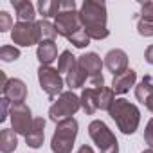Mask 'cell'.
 Returning a JSON list of instances; mask_svg holds the SVG:
<instances>
[{
	"instance_id": "obj_1",
	"label": "cell",
	"mask_w": 153,
	"mask_h": 153,
	"mask_svg": "<svg viewBox=\"0 0 153 153\" xmlns=\"http://www.w3.org/2000/svg\"><path fill=\"white\" fill-rule=\"evenodd\" d=\"M79 20L90 40H105L110 31L106 27V6L105 2L85 0L79 9Z\"/></svg>"
},
{
	"instance_id": "obj_2",
	"label": "cell",
	"mask_w": 153,
	"mask_h": 153,
	"mask_svg": "<svg viewBox=\"0 0 153 153\" xmlns=\"http://www.w3.org/2000/svg\"><path fill=\"white\" fill-rule=\"evenodd\" d=\"M108 115L115 121L117 128L124 133V135H131L137 131L139 123H140V112L139 108L130 103L128 99H115L112 108L108 110Z\"/></svg>"
},
{
	"instance_id": "obj_3",
	"label": "cell",
	"mask_w": 153,
	"mask_h": 153,
	"mask_svg": "<svg viewBox=\"0 0 153 153\" xmlns=\"http://www.w3.org/2000/svg\"><path fill=\"white\" fill-rule=\"evenodd\" d=\"M78 128H79V124L74 117L58 123L54 135H52V140H51L52 153H72L76 137H78Z\"/></svg>"
},
{
	"instance_id": "obj_4",
	"label": "cell",
	"mask_w": 153,
	"mask_h": 153,
	"mask_svg": "<svg viewBox=\"0 0 153 153\" xmlns=\"http://www.w3.org/2000/svg\"><path fill=\"white\" fill-rule=\"evenodd\" d=\"M88 135L97 146L99 153H119V142L105 121L96 119L88 124Z\"/></svg>"
},
{
	"instance_id": "obj_5",
	"label": "cell",
	"mask_w": 153,
	"mask_h": 153,
	"mask_svg": "<svg viewBox=\"0 0 153 153\" xmlns=\"http://www.w3.org/2000/svg\"><path fill=\"white\" fill-rule=\"evenodd\" d=\"M79 108H81V99L78 96H76L72 90L63 92L52 103V106L49 108V119L58 124V123H61L65 119H70Z\"/></svg>"
},
{
	"instance_id": "obj_6",
	"label": "cell",
	"mask_w": 153,
	"mask_h": 153,
	"mask_svg": "<svg viewBox=\"0 0 153 153\" xmlns=\"http://www.w3.org/2000/svg\"><path fill=\"white\" fill-rule=\"evenodd\" d=\"M54 27H56V33L59 36L67 38L68 42L85 31L81 25V20H79V13L76 9H61L59 15L54 18Z\"/></svg>"
},
{
	"instance_id": "obj_7",
	"label": "cell",
	"mask_w": 153,
	"mask_h": 153,
	"mask_svg": "<svg viewBox=\"0 0 153 153\" xmlns=\"http://www.w3.org/2000/svg\"><path fill=\"white\" fill-rule=\"evenodd\" d=\"M11 40L20 45V47H31V45H40L43 42L38 22H18L15 24L11 31Z\"/></svg>"
},
{
	"instance_id": "obj_8",
	"label": "cell",
	"mask_w": 153,
	"mask_h": 153,
	"mask_svg": "<svg viewBox=\"0 0 153 153\" xmlns=\"http://www.w3.org/2000/svg\"><path fill=\"white\" fill-rule=\"evenodd\" d=\"M38 81H40V87L42 90L51 97L54 99L56 96L59 97L63 94V78L61 74L58 72V68H52V67H45V65H40L38 68Z\"/></svg>"
},
{
	"instance_id": "obj_9",
	"label": "cell",
	"mask_w": 153,
	"mask_h": 153,
	"mask_svg": "<svg viewBox=\"0 0 153 153\" xmlns=\"http://www.w3.org/2000/svg\"><path fill=\"white\" fill-rule=\"evenodd\" d=\"M79 65L83 67V70L87 72L88 76V81L92 87H105V78H103V65L105 61L99 58V54L96 52H87L83 56L78 58Z\"/></svg>"
},
{
	"instance_id": "obj_10",
	"label": "cell",
	"mask_w": 153,
	"mask_h": 153,
	"mask_svg": "<svg viewBox=\"0 0 153 153\" xmlns=\"http://www.w3.org/2000/svg\"><path fill=\"white\" fill-rule=\"evenodd\" d=\"M9 115H11V126L13 130L18 133V135H27L34 119H33V114H31V108L25 105V103H18V105H11V110H9Z\"/></svg>"
},
{
	"instance_id": "obj_11",
	"label": "cell",
	"mask_w": 153,
	"mask_h": 153,
	"mask_svg": "<svg viewBox=\"0 0 153 153\" xmlns=\"http://www.w3.org/2000/svg\"><path fill=\"white\" fill-rule=\"evenodd\" d=\"M2 94L11 105H18V103H24L27 99V87L22 79L13 78L2 87Z\"/></svg>"
},
{
	"instance_id": "obj_12",
	"label": "cell",
	"mask_w": 153,
	"mask_h": 153,
	"mask_svg": "<svg viewBox=\"0 0 153 153\" xmlns=\"http://www.w3.org/2000/svg\"><path fill=\"white\" fill-rule=\"evenodd\" d=\"M105 67L114 74L119 76L128 70V54L123 49H112L105 56Z\"/></svg>"
},
{
	"instance_id": "obj_13",
	"label": "cell",
	"mask_w": 153,
	"mask_h": 153,
	"mask_svg": "<svg viewBox=\"0 0 153 153\" xmlns=\"http://www.w3.org/2000/svg\"><path fill=\"white\" fill-rule=\"evenodd\" d=\"M135 97L153 114V79H151V76H144L140 83L135 87Z\"/></svg>"
},
{
	"instance_id": "obj_14",
	"label": "cell",
	"mask_w": 153,
	"mask_h": 153,
	"mask_svg": "<svg viewBox=\"0 0 153 153\" xmlns=\"http://www.w3.org/2000/svg\"><path fill=\"white\" fill-rule=\"evenodd\" d=\"M81 108L87 115H94L99 110V87H87L83 88L81 96Z\"/></svg>"
},
{
	"instance_id": "obj_15",
	"label": "cell",
	"mask_w": 153,
	"mask_h": 153,
	"mask_svg": "<svg viewBox=\"0 0 153 153\" xmlns=\"http://www.w3.org/2000/svg\"><path fill=\"white\" fill-rule=\"evenodd\" d=\"M43 139H45V119L43 117H36L33 126H31V130H29V133L25 135V142H27L29 148L38 149V148H42Z\"/></svg>"
},
{
	"instance_id": "obj_16",
	"label": "cell",
	"mask_w": 153,
	"mask_h": 153,
	"mask_svg": "<svg viewBox=\"0 0 153 153\" xmlns=\"http://www.w3.org/2000/svg\"><path fill=\"white\" fill-rule=\"evenodd\" d=\"M135 81H137V72L133 68H128L126 72L114 76L112 88L115 94H126V92H130L131 87H135Z\"/></svg>"
},
{
	"instance_id": "obj_17",
	"label": "cell",
	"mask_w": 153,
	"mask_h": 153,
	"mask_svg": "<svg viewBox=\"0 0 153 153\" xmlns=\"http://www.w3.org/2000/svg\"><path fill=\"white\" fill-rule=\"evenodd\" d=\"M36 58L42 65L51 67V63L58 58V47H56L54 40H43L36 49Z\"/></svg>"
},
{
	"instance_id": "obj_18",
	"label": "cell",
	"mask_w": 153,
	"mask_h": 153,
	"mask_svg": "<svg viewBox=\"0 0 153 153\" xmlns=\"http://www.w3.org/2000/svg\"><path fill=\"white\" fill-rule=\"evenodd\" d=\"M11 6L15 7L18 22H34L36 13H34V6L29 0H13Z\"/></svg>"
},
{
	"instance_id": "obj_19",
	"label": "cell",
	"mask_w": 153,
	"mask_h": 153,
	"mask_svg": "<svg viewBox=\"0 0 153 153\" xmlns=\"http://www.w3.org/2000/svg\"><path fill=\"white\" fill-rule=\"evenodd\" d=\"M18 133L15 130L4 128L2 133H0V151L2 153H13L18 148Z\"/></svg>"
},
{
	"instance_id": "obj_20",
	"label": "cell",
	"mask_w": 153,
	"mask_h": 153,
	"mask_svg": "<svg viewBox=\"0 0 153 153\" xmlns=\"http://www.w3.org/2000/svg\"><path fill=\"white\" fill-rule=\"evenodd\" d=\"M87 79H88V76H87V72L83 70V67L79 65V61H78V67H76L72 72H68V74L65 76V83H67V87H70V90H74V88H81V87L85 85Z\"/></svg>"
},
{
	"instance_id": "obj_21",
	"label": "cell",
	"mask_w": 153,
	"mask_h": 153,
	"mask_svg": "<svg viewBox=\"0 0 153 153\" xmlns=\"http://www.w3.org/2000/svg\"><path fill=\"white\" fill-rule=\"evenodd\" d=\"M38 11L40 15L43 16V20H49V18H56L61 11V2H56V0H40L38 2Z\"/></svg>"
},
{
	"instance_id": "obj_22",
	"label": "cell",
	"mask_w": 153,
	"mask_h": 153,
	"mask_svg": "<svg viewBox=\"0 0 153 153\" xmlns=\"http://www.w3.org/2000/svg\"><path fill=\"white\" fill-rule=\"evenodd\" d=\"M78 67V58H76L70 51H63L58 58V72L59 74H68Z\"/></svg>"
},
{
	"instance_id": "obj_23",
	"label": "cell",
	"mask_w": 153,
	"mask_h": 153,
	"mask_svg": "<svg viewBox=\"0 0 153 153\" xmlns=\"http://www.w3.org/2000/svg\"><path fill=\"white\" fill-rule=\"evenodd\" d=\"M115 101V92L114 88L108 87H99V110H110Z\"/></svg>"
},
{
	"instance_id": "obj_24",
	"label": "cell",
	"mask_w": 153,
	"mask_h": 153,
	"mask_svg": "<svg viewBox=\"0 0 153 153\" xmlns=\"http://www.w3.org/2000/svg\"><path fill=\"white\" fill-rule=\"evenodd\" d=\"M18 58H20V51L15 45H2L0 47V59L2 61L11 63V61H16Z\"/></svg>"
},
{
	"instance_id": "obj_25",
	"label": "cell",
	"mask_w": 153,
	"mask_h": 153,
	"mask_svg": "<svg viewBox=\"0 0 153 153\" xmlns=\"http://www.w3.org/2000/svg\"><path fill=\"white\" fill-rule=\"evenodd\" d=\"M38 27H40V33H42V38L43 40H54L58 36L54 24H51L49 20H43V18L38 20Z\"/></svg>"
},
{
	"instance_id": "obj_26",
	"label": "cell",
	"mask_w": 153,
	"mask_h": 153,
	"mask_svg": "<svg viewBox=\"0 0 153 153\" xmlns=\"http://www.w3.org/2000/svg\"><path fill=\"white\" fill-rule=\"evenodd\" d=\"M137 31H139V34H140V36H146V38L153 36V22L137 18Z\"/></svg>"
},
{
	"instance_id": "obj_27",
	"label": "cell",
	"mask_w": 153,
	"mask_h": 153,
	"mask_svg": "<svg viewBox=\"0 0 153 153\" xmlns=\"http://www.w3.org/2000/svg\"><path fill=\"white\" fill-rule=\"evenodd\" d=\"M137 18L153 22V2H140V13L137 15Z\"/></svg>"
},
{
	"instance_id": "obj_28",
	"label": "cell",
	"mask_w": 153,
	"mask_h": 153,
	"mask_svg": "<svg viewBox=\"0 0 153 153\" xmlns=\"http://www.w3.org/2000/svg\"><path fill=\"white\" fill-rule=\"evenodd\" d=\"M13 20H11V15L9 13H6V11H2L0 13V33H7L9 29L13 31Z\"/></svg>"
},
{
	"instance_id": "obj_29",
	"label": "cell",
	"mask_w": 153,
	"mask_h": 153,
	"mask_svg": "<svg viewBox=\"0 0 153 153\" xmlns=\"http://www.w3.org/2000/svg\"><path fill=\"white\" fill-rule=\"evenodd\" d=\"M144 140H146V144L153 149V119H149L148 124H146V130H144Z\"/></svg>"
},
{
	"instance_id": "obj_30",
	"label": "cell",
	"mask_w": 153,
	"mask_h": 153,
	"mask_svg": "<svg viewBox=\"0 0 153 153\" xmlns=\"http://www.w3.org/2000/svg\"><path fill=\"white\" fill-rule=\"evenodd\" d=\"M0 105H2V110H0V121H6L7 115H9V110H11V103H9L6 97H2Z\"/></svg>"
},
{
	"instance_id": "obj_31",
	"label": "cell",
	"mask_w": 153,
	"mask_h": 153,
	"mask_svg": "<svg viewBox=\"0 0 153 153\" xmlns=\"http://www.w3.org/2000/svg\"><path fill=\"white\" fill-rule=\"evenodd\" d=\"M144 59H146L149 65H153V45H149V47L146 49V52H144Z\"/></svg>"
},
{
	"instance_id": "obj_32",
	"label": "cell",
	"mask_w": 153,
	"mask_h": 153,
	"mask_svg": "<svg viewBox=\"0 0 153 153\" xmlns=\"http://www.w3.org/2000/svg\"><path fill=\"white\" fill-rule=\"evenodd\" d=\"M76 153H94V149H92L88 144H83V146H81L78 151H76Z\"/></svg>"
},
{
	"instance_id": "obj_33",
	"label": "cell",
	"mask_w": 153,
	"mask_h": 153,
	"mask_svg": "<svg viewBox=\"0 0 153 153\" xmlns=\"http://www.w3.org/2000/svg\"><path fill=\"white\" fill-rule=\"evenodd\" d=\"M142 153H153V149H151V148H149V149H144V151H142Z\"/></svg>"
}]
</instances>
